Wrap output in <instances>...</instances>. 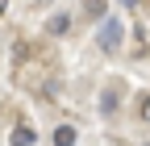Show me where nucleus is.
Instances as JSON below:
<instances>
[{
    "mask_svg": "<svg viewBox=\"0 0 150 146\" xmlns=\"http://www.w3.org/2000/svg\"><path fill=\"white\" fill-rule=\"evenodd\" d=\"M121 38H125V25L117 21V17H104V21H100V33H96V46L104 54H112V50L121 46Z\"/></svg>",
    "mask_w": 150,
    "mask_h": 146,
    "instance_id": "1",
    "label": "nucleus"
},
{
    "mask_svg": "<svg viewBox=\"0 0 150 146\" xmlns=\"http://www.w3.org/2000/svg\"><path fill=\"white\" fill-rule=\"evenodd\" d=\"M33 142H38V134L29 130V125H21V130L8 134V146H33Z\"/></svg>",
    "mask_w": 150,
    "mask_h": 146,
    "instance_id": "2",
    "label": "nucleus"
},
{
    "mask_svg": "<svg viewBox=\"0 0 150 146\" xmlns=\"http://www.w3.org/2000/svg\"><path fill=\"white\" fill-rule=\"evenodd\" d=\"M104 13H108V0H88V4H83L88 21H104Z\"/></svg>",
    "mask_w": 150,
    "mask_h": 146,
    "instance_id": "3",
    "label": "nucleus"
},
{
    "mask_svg": "<svg viewBox=\"0 0 150 146\" xmlns=\"http://www.w3.org/2000/svg\"><path fill=\"white\" fill-rule=\"evenodd\" d=\"M46 29L54 33V38H63V33L71 29V17H67V13H54V17H50V25H46Z\"/></svg>",
    "mask_w": 150,
    "mask_h": 146,
    "instance_id": "4",
    "label": "nucleus"
},
{
    "mask_svg": "<svg viewBox=\"0 0 150 146\" xmlns=\"http://www.w3.org/2000/svg\"><path fill=\"white\" fill-rule=\"evenodd\" d=\"M75 125H59V130H54V146H75Z\"/></svg>",
    "mask_w": 150,
    "mask_h": 146,
    "instance_id": "5",
    "label": "nucleus"
},
{
    "mask_svg": "<svg viewBox=\"0 0 150 146\" xmlns=\"http://www.w3.org/2000/svg\"><path fill=\"white\" fill-rule=\"evenodd\" d=\"M121 104V96L117 92H112V88H108V92H104V100H100V113H112V108H117Z\"/></svg>",
    "mask_w": 150,
    "mask_h": 146,
    "instance_id": "6",
    "label": "nucleus"
},
{
    "mask_svg": "<svg viewBox=\"0 0 150 146\" xmlns=\"http://www.w3.org/2000/svg\"><path fill=\"white\" fill-rule=\"evenodd\" d=\"M138 113H142V121H150V96L142 100V108H138Z\"/></svg>",
    "mask_w": 150,
    "mask_h": 146,
    "instance_id": "7",
    "label": "nucleus"
},
{
    "mask_svg": "<svg viewBox=\"0 0 150 146\" xmlns=\"http://www.w3.org/2000/svg\"><path fill=\"white\" fill-rule=\"evenodd\" d=\"M121 4H125V9H134V4H138V0H121Z\"/></svg>",
    "mask_w": 150,
    "mask_h": 146,
    "instance_id": "8",
    "label": "nucleus"
},
{
    "mask_svg": "<svg viewBox=\"0 0 150 146\" xmlns=\"http://www.w3.org/2000/svg\"><path fill=\"white\" fill-rule=\"evenodd\" d=\"M4 9H8V0H0V13H4Z\"/></svg>",
    "mask_w": 150,
    "mask_h": 146,
    "instance_id": "9",
    "label": "nucleus"
},
{
    "mask_svg": "<svg viewBox=\"0 0 150 146\" xmlns=\"http://www.w3.org/2000/svg\"><path fill=\"white\" fill-rule=\"evenodd\" d=\"M146 146H150V142H146Z\"/></svg>",
    "mask_w": 150,
    "mask_h": 146,
    "instance_id": "10",
    "label": "nucleus"
}]
</instances>
